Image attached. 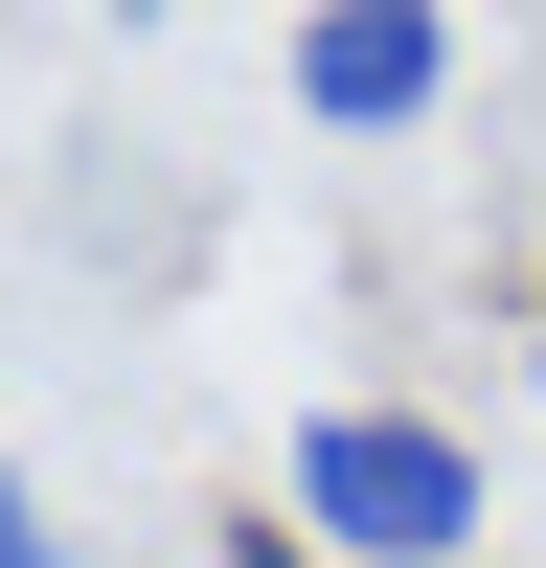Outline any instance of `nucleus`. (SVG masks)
I'll return each mask as SVG.
<instances>
[{
    "instance_id": "f257e3e1",
    "label": "nucleus",
    "mask_w": 546,
    "mask_h": 568,
    "mask_svg": "<svg viewBox=\"0 0 546 568\" xmlns=\"http://www.w3.org/2000/svg\"><path fill=\"white\" fill-rule=\"evenodd\" d=\"M296 546L318 568H455L478 546V455L433 409H318L296 433Z\"/></svg>"
},
{
    "instance_id": "f03ea898",
    "label": "nucleus",
    "mask_w": 546,
    "mask_h": 568,
    "mask_svg": "<svg viewBox=\"0 0 546 568\" xmlns=\"http://www.w3.org/2000/svg\"><path fill=\"white\" fill-rule=\"evenodd\" d=\"M433 69H455L433 23H296V114H342V136H387V114H433Z\"/></svg>"
},
{
    "instance_id": "20e7f679",
    "label": "nucleus",
    "mask_w": 546,
    "mask_h": 568,
    "mask_svg": "<svg viewBox=\"0 0 546 568\" xmlns=\"http://www.w3.org/2000/svg\"><path fill=\"white\" fill-rule=\"evenodd\" d=\"M524 387H546V342H524Z\"/></svg>"
},
{
    "instance_id": "7ed1b4c3",
    "label": "nucleus",
    "mask_w": 546,
    "mask_h": 568,
    "mask_svg": "<svg viewBox=\"0 0 546 568\" xmlns=\"http://www.w3.org/2000/svg\"><path fill=\"white\" fill-rule=\"evenodd\" d=\"M0 568H69V546H46V524H23V478H0Z\"/></svg>"
}]
</instances>
